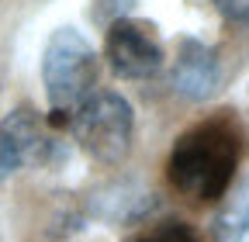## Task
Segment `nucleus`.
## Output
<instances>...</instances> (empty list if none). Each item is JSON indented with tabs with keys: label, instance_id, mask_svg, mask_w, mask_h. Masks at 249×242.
I'll return each instance as SVG.
<instances>
[{
	"label": "nucleus",
	"instance_id": "1a4fd4ad",
	"mask_svg": "<svg viewBox=\"0 0 249 242\" xmlns=\"http://www.w3.org/2000/svg\"><path fill=\"white\" fill-rule=\"evenodd\" d=\"M132 242H201V235L187 222H160V225H152L149 232H142Z\"/></svg>",
	"mask_w": 249,
	"mask_h": 242
},
{
	"label": "nucleus",
	"instance_id": "9d476101",
	"mask_svg": "<svg viewBox=\"0 0 249 242\" xmlns=\"http://www.w3.org/2000/svg\"><path fill=\"white\" fill-rule=\"evenodd\" d=\"M132 7H135V0H93L90 14L97 17V21H104V24H111L118 17H128Z\"/></svg>",
	"mask_w": 249,
	"mask_h": 242
},
{
	"label": "nucleus",
	"instance_id": "6e6552de",
	"mask_svg": "<svg viewBox=\"0 0 249 242\" xmlns=\"http://www.w3.org/2000/svg\"><path fill=\"white\" fill-rule=\"evenodd\" d=\"M249 235V176L239 180L214 215V242H242Z\"/></svg>",
	"mask_w": 249,
	"mask_h": 242
},
{
	"label": "nucleus",
	"instance_id": "7ed1b4c3",
	"mask_svg": "<svg viewBox=\"0 0 249 242\" xmlns=\"http://www.w3.org/2000/svg\"><path fill=\"white\" fill-rule=\"evenodd\" d=\"M73 135L80 142V149L97 159V163H121L132 149V132H135V114L132 104L114 90H101L90 94L70 118Z\"/></svg>",
	"mask_w": 249,
	"mask_h": 242
},
{
	"label": "nucleus",
	"instance_id": "f03ea898",
	"mask_svg": "<svg viewBox=\"0 0 249 242\" xmlns=\"http://www.w3.org/2000/svg\"><path fill=\"white\" fill-rule=\"evenodd\" d=\"M42 83L52 104V125H66L73 111L93 94L97 83V55L76 28L52 32L42 55Z\"/></svg>",
	"mask_w": 249,
	"mask_h": 242
},
{
	"label": "nucleus",
	"instance_id": "9b49d317",
	"mask_svg": "<svg viewBox=\"0 0 249 242\" xmlns=\"http://www.w3.org/2000/svg\"><path fill=\"white\" fill-rule=\"evenodd\" d=\"M214 7L235 24H249V0H214Z\"/></svg>",
	"mask_w": 249,
	"mask_h": 242
},
{
	"label": "nucleus",
	"instance_id": "f257e3e1",
	"mask_svg": "<svg viewBox=\"0 0 249 242\" xmlns=\"http://www.w3.org/2000/svg\"><path fill=\"white\" fill-rule=\"evenodd\" d=\"M239 153H242V132L235 118L229 114L208 118L173 142L166 166L170 184L194 201L225 197V190L232 187V173L239 166Z\"/></svg>",
	"mask_w": 249,
	"mask_h": 242
},
{
	"label": "nucleus",
	"instance_id": "0eeeda50",
	"mask_svg": "<svg viewBox=\"0 0 249 242\" xmlns=\"http://www.w3.org/2000/svg\"><path fill=\"white\" fill-rule=\"evenodd\" d=\"M152 207H156L152 194H145V190H139V187H132V184H121V187L104 190L97 201H93V215L104 218V222H121V225H124V222L145 218Z\"/></svg>",
	"mask_w": 249,
	"mask_h": 242
},
{
	"label": "nucleus",
	"instance_id": "39448f33",
	"mask_svg": "<svg viewBox=\"0 0 249 242\" xmlns=\"http://www.w3.org/2000/svg\"><path fill=\"white\" fill-rule=\"evenodd\" d=\"M49 142L38 135V118L31 107H18L0 121V180L18 173L24 163H42Z\"/></svg>",
	"mask_w": 249,
	"mask_h": 242
},
{
	"label": "nucleus",
	"instance_id": "423d86ee",
	"mask_svg": "<svg viewBox=\"0 0 249 242\" xmlns=\"http://www.w3.org/2000/svg\"><path fill=\"white\" fill-rule=\"evenodd\" d=\"M173 90L187 101H204L214 94L218 80H222V66H218V55L211 45L197 42V38H183L177 63H173Z\"/></svg>",
	"mask_w": 249,
	"mask_h": 242
},
{
	"label": "nucleus",
	"instance_id": "20e7f679",
	"mask_svg": "<svg viewBox=\"0 0 249 242\" xmlns=\"http://www.w3.org/2000/svg\"><path fill=\"white\" fill-rule=\"evenodd\" d=\"M104 55L118 76L124 80H149L163 69V45L149 21L118 17L107 24Z\"/></svg>",
	"mask_w": 249,
	"mask_h": 242
}]
</instances>
